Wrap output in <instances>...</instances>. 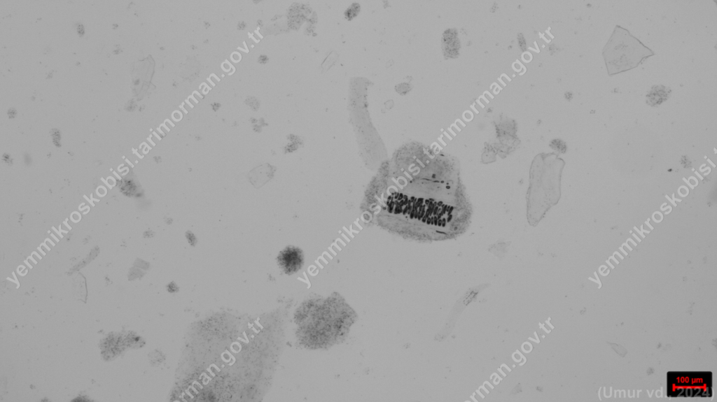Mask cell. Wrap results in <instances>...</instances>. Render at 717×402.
Returning a JSON list of instances; mask_svg holds the SVG:
<instances>
[{"label": "cell", "mask_w": 717, "mask_h": 402, "mask_svg": "<svg viewBox=\"0 0 717 402\" xmlns=\"http://www.w3.org/2000/svg\"><path fill=\"white\" fill-rule=\"evenodd\" d=\"M303 261L301 250L294 247H288L281 252L278 257V262L287 274L297 271Z\"/></svg>", "instance_id": "3"}, {"label": "cell", "mask_w": 717, "mask_h": 402, "mask_svg": "<svg viewBox=\"0 0 717 402\" xmlns=\"http://www.w3.org/2000/svg\"><path fill=\"white\" fill-rule=\"evenodd\" d=\"M467 207L456 168L421 145L397 154L381 192L377 220L392 231L433 237L457 229Z\"/></svg>", "instance_id": "1"}, {"label": "cell", "mask_w": 717, "mask_h": 402, "mask_svg": "<svg viewBox=\"0 0 717 402\" xmlns=\"http://www.w3.org/2000/svg\"><path fill=\"white\" fill-rule=\"evenodd\" d=\"M653 55L650 49L618 26L615 27L603 50L609 75L635 68L643 59Z\"/></svg>", "instance_id": "2"}]
</instances>
